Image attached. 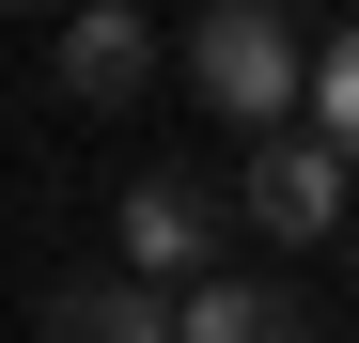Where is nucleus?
Segmentation results:
<instances>
[{
  "mask_svg": "<svg viewBox=\"0 0 359 343\" xmlns=\"http://www.w3.org/2000/svg\"><path fill=\"white\" fill-rule=\"evenodd\" d=\"M172 343H313V297H297V281H188V297H172Z\"/></svg>",
  "mask_w": 359,
  "mask_h": 343,
  "instance_id": "obj_4",
  "label": "nucleus"
},
{
  "mask_svg": "<svg viewBox=\"0 0 359 343\" xmlns=\"http://www.w3.org/2000/svg\"><path fill=\"white\" fill-rule=\"evenodd\" d=\"M234 203H250L266 234H297V250L359 218V188H344V156H328L313 125H266V141H250V172H234Z\"/></svg>",
  "mask_w": 359,
  "mask_h": 343,
  "instance_id": "obj_3",
  "label": "nucleus"
},
{
  "mask_svg": "<svg viewBox=\"0 0 359 343\" xmlns=\"http://www.w3.org/2000/svg\"><path fill=\"white\" fill-rule=\"evenodd\" d=\"M297 125H313V141L344 156V188H359V16L313 47V63H297Z\"/></svg>",
  "mask_w": 359,
  "mask_h": 343,
  "instance_id": "obj_7",
  "label": "nucleus"
},
{
  "mask_svg": "<svg viewBox=\"0 0 359 343\" xmlns=\"http://www.w3.org/2000/svg\"><path fill=\"white\" fill-rule=\"evenodd\" d=\"M297 63H313V47H297L266 0H219V16L188 31V94L219 109V125H297Z\"/></svg>",
  "mask_w": 359,
  "mask_h": 343,
  "instance_id": "obj_1",
  "label": "nucleus"
},
{
  "mask_svg": "<svg viewBox=\"0 0 359 343\" xmlns=\"http://www.w3.org/2000/svg\"><path fill=\"white\" fill-rule=\"evenodd\" d=\"M219 250H234V203L203 188V172H141V188H126V281H141V297L219 281Z\"/></svg>",
  "mask_w": 359,
  "mask_h": 343,
  "instance_id": "obj_2",
  "label": "nucleus"
},
{
  "mask_svg": "<svg viewBox=\"0 0 359 343\" xmlns=\"http://www.w3.org/2000/svg\"><path fill=\"white\" fill-rule=\"evenodd\" d=\"M344 234H359V218H344Z\"/></svg>",
  "mask_w": 359,
  "mask_h": 343,
  "instance_id": "obj_8",
  "label": "nucleus"
},
{
  "mask_svg": "<svg viewBox=\"0 0 359 343\" xmlns=\"http://www.w3.org/2000/svg\"><path fill=\"white\" fill-rule=\"evenodd\" d=\"M141 78H156V31L126 16V0H94V16H63V94H79V109H126Z\"/></svg>",
  "mask_w": 359,
  "mask_h": 343,
  "instance_id": "obj_5",
  "label": "nucleus"
},
{
  "mask_svg": "<svg viewBox=\"0 0 359 343\" xmlns=\"http://www.w3.org/2000/svg\"><path fill=\"white\" fill-rule=\"evenodd\" d=\"M47 343H172V297H141L126 265H94V281L47 297Z\"/></svg>",
  "mask_w": 359,
  "mask_h": 343,
  "instance_id": "obj_6",
  "label": "nucleus"
}]
</instances>
